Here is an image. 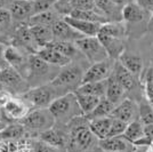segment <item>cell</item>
Segmentation results:
<instances>
[{
	"label": "cell",
	"mask_w": 153,
	"mask_h": 152,
	"mask_svg": "<svg viewBox=\"0 0 153 152\" xmlns=\"http://www.w3.org/2000/svg\"><path fill=\"white\" fill-rule=\"evenodd\" d=\"M88 122L85 115H79L66 125L69 128L66 144L69 152H89L97 148L98 139L90 132Z\"/></svg>",
	"instance_id": "6da1fadb"
},
{
	"label": "cell",
	"mask_w": 153,
	"mask_h": 152,
	"mask_svg": "<svg viewBox=\"0 0 153 152\" xmlns=\"http://www.w3.org/2000/svg\"><path fill=\"white\" fill-rule=\"evenodd\" d=\"M57 69L58 66L48 64L36 54H30L27 57V71L25 80L29 83L30 88L51 83L53 79L57 76Z\"/></svg>",
	"instance_id": "7a4b0ae2"
},
{
	"label": "cell",
	"mask_w": 153,
	"mask_h": 152,
	"mask_svg": "<svg viewBox=\"0 0 153 152\" xmlns=\"http://www.w3.org/2000/svg\"><path fill=\"white\" fill-rule=\"evenodd\" d=\"M48 110L53 114L56 124L65 126L76 117L83 115L78 105L74 93H66L56 97L48 107Z\"/></svg>",
	"instance_id": "3957f363"
},
{
	"label": "cell",
	"mask_w": 153,
	"mask_h": 152,
	"mask_svg": "<svg viewBox=\"0 0 153 152\" xmlns=\"http://www.w3.org/2000/svg\"><path fill=\"white\" fill-rule=\"evenodd\" d=\"M83 71L79 65L68 64L58 71L57 76L53 79L51 85L55 88L58 96L66 93H74L76 88L81 85Z\"/></svg>",
	"instance_id": "277c9868"
},
{
	"label": "cell",
	"mask_w": 153,
	"mask_h": 152,
	"mask_svg": "<svg viewBox=\"0 0 153 152\" xmlns=\"http://www.w3.org/2000/svg\"><path fill=\"white\" fill-rule=\"evenodd\" d=\"M19 122L23 125L27 133H37L38 135L56 125L48 109H33Z\"/></svg>",
	"instance_id": "5b68a950"
},
{
	"label": "cell",
	"mask_w": 153,
	"mask_h": 152,
	"mask_svg": "<svg viewBox=\"0 0 153 152\" xmlns=\"http://www.w3.org/2000/svg\"><path fill=\"white\" fill-rule=\"evenodd\" d=\"M19 97L33 110V109H48L51 102L58 97V95L51 83H47L38 87H32Z\"/></svg>",
	"instance_id": "8992f818"
},
{
	"label": "cell",
	"mask_w": 153,
	"mask_h": 152,
	"mask_svg": "<svg viewBox=\"0 0 153 152\" xmlns=\"http://www.w3.org/2000/svg\"><path fill=\"white\" fill-rule=\"evenodd\" d=\"M0 83L2 89H6L13 96H21L30 89L25 78L10 66H5L0 70Z\"/></svg>",
	"instance_id": "52a82bcc"
},
{
	"label": "cell",
	"mask_w": 153,
	"mask_h": 152,
	"mask_svg": "<svg viewBox=\"0 0 153 152\" xmlns=\"http://www.w3.org/2000/svg\"><path fill=\"white\" fill-rule=\"evenodd\" d=\"M79 53H82L91 64L106 61L108 57L97 37H82L74 41Z\"/></svg>",
	"instance_id": "ba28073f"
},
{
	"label": "cell",
	"mask_w": 153,
	"mask_h": 152,
	"mask_svg": "<svg viewBox=\"0 0 153 152\" xmlns=\"http://www.w3.org/2000/svg\"><path fill=\"white\" fill-rule=\"evenodd\" d=\"M25 51L21 49L14 45H8L4 51V61L8 66L16 70L23 78H25L26 71H27V57L25 55Z\"/></svg>",
	"instance_id": "9c48e42d"
},
{
	"label": "cell",
	"mask_w": 153,
	"mask_h": 152,
	"mask_svg": "<svg viewBox=\"0 0 153 152\" xmlns=\"http://www.w3.org/2000/svg\"><path fill=\"white\" fill-rule=\"evenodd\" d=\"M32 109L19 96V97L13 96V98L1 109V112H2V117H6L7 119H9V120L19 122Z\"/></svg>",
	"instance_id": "30bf717a"
},
{
	"label": "cell",
	"mask_w": 153,
	"mask_h": 152,
	"mask_svg": "<svg viewBox=\"0 0 153 152\" xmlns=\"http://www.w3.org/2000/svg\"><path fill=\"white\" fill-rule=\"evenodd\" d=\"M51 32H53V41H69L74 42L78 39L82 38L79 32H76L73 28H71L63 19H57L51 25Z\"/></svg>",
	"instance_id": "8fae6325"
},
{
	"label": "cell",
	"mask_w": 153,
	"mask_h": 152,
	"mask_svg": "<svg viewBox=\"0 0 153 152\" xmlns=\"http://www.w3.org/2000/svg\"><path fill=\"white\" fill-rule=\"evenodd\" d=\"M110 75H111V66L108 61L94 63L83 72L81 83L103 81L106 80Z\"/></svg>",
	"instance_id": "7c38bea8"
},
{
	"label": "cell",
	"mask_w": 153,
	"mask_h": 152,
	"mask_svg": "<svg viewBox=\"0 0 153 152\" xmlns=\"http://www.w3.org/2000/svg\"><path fill=\"white\" fill-rule=\"evenodd\" d=\"M12 15L13 22L27 23L29 19L33 16V7L32 1L29 0H14L8 8Z\"/></svg>",
	"instance_id": "4fadbf2b"
},
{
	"label": "cell",
	"mask_w": 153,
	"mask_h": 152,
	"mask_svg": "<svg viewBox=\"0 0 153 152\" xmlns=\"http://www.w3.org/2000/svg\"><path fill=\"white\" fill-rule=\"evenodd\" d=\"M137 114V107L134 102L129 98L122 100L120 103H118L114 107L113 111L111 112L110 117L112 119H118L123 122L129 124L130 121L135 120Z\"/></svg>",
	"instance_id": "5bb4252c"
},
{
	"label": "cell",
	"mask_w": 153,
	"mask_h": 152,
	"mask_svg": "<svg viewBox=\"0 0 153 152\" xmlns=\"http://www.w3.org/2000/svg\"><path fill=\"white\" fill-rule=\"evenodd\" d=\"M97 148L105 152H131L135 149V146L123 136L105 137L100 139Z\"/></svg>",
	"instance_id": "9a60e30c"
},
{
	"label": "cell",
	"mask_w": 153,
	"mask_h": 152,
	"mask_svg": "<svg viewBox=\"0 0 153 152\" xmlns=\"http://www.w3.org/2000/svg\"><path fill=\"white\" fill-rule=\"evenodd\" d=\"M97 39L102 44L104 49L108 54V57L111 60H118L125 51V41L123 39L112 38L105 34L97 33Z\"/></svg>",
	"instance_id": "2e32d148"
},
{
	"label": "cell",
	"mask_w": 153,
	"mask_h": 152,
	"mask_svg": "<svg viewBox=\"0 0 153 152\" xmlns=\"http://www.w3.org/2000/svg\"><path fill=\"white\" fill-rule=\"evenodd\" d=\"M38 139L45 142L48 145L62 150L64 148H66V144H68V134H65L61 129L53 127L51 129H47L45 132L39 134Z\"/></svg>",
	"instance_id": "e0dca14e"
},
{
	"label": "cell",
	"mask_w": 153,
	"mask_h": 152,
	"mask_svg": "<svg viewBox=\"0 0 153 152\" xmlns=\"http://www.w3.org/2000/svg\"><path fill=\"white\" fill-rule=\"evenodd\" d=\"M63 19L71 26L73 28L76 32H79L83 37H96L97 33L101 29L102 24L98 23H93V22H86L81 19H72L70 16L63 17Z\"/></svg>",
	"instance_id": "ac0fdd59"
},
{
	"label": "cell",
	"mask_w": 153,
	"mask_h": 152,
	"mask_svg": "<svg viewBox=\"0 0 153 152\" xmlns=\"http://www.w3.org/2000/svg\"><path fill=\"white\" fill-rule=\"evenodd\" d=\"M36 55L40 57L41 60H44L48 64L55 65V66H58V68H63V66H65V65H68V64H70L72 62L70 58L63 56L62 54H59L58 51H56L55 49L51 48V47H48V46L39 48L37 53H36Z\"/></svg>",
	"instance_id": "d6986e66"
},
{
	"label": "cell",
	"mask_w": 153,
	"mask_h": 152,
	"mask_svg": "<svg viewBox=\"0 0 153 152\" xmlns=\"http://www.w3.org/2000/svg\"><path fill=\"white\" fill-rule=\"evenodd\" d=\"M125 90L120 86V83H118V80L115 79L113 73L111 72V75L106 79V90H105V98L108 100L111 103H113L117 105L118 103L122 101V97L125 96Z\"/></svg>",
	"instance_id": "ffe728a7"
},
{
	"label": "cell",
	"mask_w": 153,
	"mask_h": 152,
	"mask_svg": "<svg viewBox=\"0 0 153 152\" xmlns=\"http://www.w3.org/2000/svg\"><path fill=\"white\" fill-rule=\"evenodd\" d=\"M112 73L125 92H129L135 87V83H136L135 76L131 75L127 69H125L119 62H115Z\"/></svg>",
	"instance_id": "44dd1931"
},
{
	"label": "cell",
	"mask_w": 153,
	"mask_h": 152,
	"mask_svg": "<svg viewBox=\"0 0 153 152\" xmlns=\"http://www.w3.org/2000/svg\"><path fill=\"white\" fill-rule=\"evenodd\" d=\"M30 32L36 45L38 48L46 47L48 44H51L53 39V32H51V26L45 25H29Z\"/></svg>",
	"instance_id": "7402d4cb"
},
{
	"label": "cell",
	"mask_w": 153,
	"mask_h": 152,
	"mask_svg": "<svg viewBox=\"0 0 153 152\" xmlns=\"http://www.w3.org/2000/svg\"><path fill=\"white\" fill-rule=\"evenodd\" d=\"M111 124H112L111 117H103V118H96V119L89 120L88 127H89L90 132L94 134V136L100 141L108 136Z\"/></svg>",
	"instance_id": "603a6c76"
},
{
	"label": "cell",
	"mask_w": 153,
	"mask_h": 152,
	"mask_svg": "<svg viewBox=\"0 0 153 152\" xmlns=\"http://www.w3.org/2000/svg\"><path fill=\"white\" fill-rule=\"evenodd\" d=\"M105 90H106V80H103V81H97V83H81L74 93L83 94V95L96 96L98 98H104Z\"/></svg>",
	"instance_id": "cb8c5ba5"
},
{
	"label": "cell",
	"mask_w": 153,
	"mask_h": 152,
	"mask_svg": "<svg viewBox=\"0 0 153 152\" xmlns=\"http://www.w3.org/2000/svg\"><path fill=\"white\" fill-rule=\"evenodd\" d=\"M118 62L121 64L125 69H127L131 75H134L135 77L140 75L142 68H143V62H142L140 56L135 55V54L123 53L121 56L118 58Z\"/></svg>",
	"instance_id": "d4e9b609"
},
{
	"label": "cell",
	"mask_w": 153,
	"mask_h": 152,
	"mask_svg": "<svg viewBox=\"0 0 153 152\" xmlns=\"http://www.w3.org/2000/svg\"><path fill=\"white\" fill-rule=\"evenodd\" d=\"M121 19L126 22H129V23L140 22L144 19V10L136 2L130 1L129 4L122 7Z\"/></svg>",
	"instance_id": "484cf974"
},
{
	"label": "cell",
	"mask_w": 153,
	"mask_h": 152,
	"mask_svg": "<svg viewBox=\"0 0 153 152\" xmlns=\"http://www.w3.org/2000/svg\"><path fill=\"white\" fill-rule=\"evenodd\" d=\"M72 19H81L86 22H93V23H98V24H104L108 22L106 17L97 10H79V9H73L69 15Z\"/></svg>",
	"instance_id": "4316f807"
},
{
	"label": "cell",
	"mask_w": 153,
	"mask_h": 152,
	"mask_svg": "<svg viewBox=\"0 0 153 152\" xmlns=\"http://www.w3.org/2000/svg\"><path fill=\"white\" fill-rule=\"evenodd\" d=\"M61 17L58 16V14L54 10V9H49L47 12L44 13H39L31 16L27 24L29 25H45V26H51L57 19H59Z\"/></svg>",
	"instance_id": "83f0119b"
},
{
	"label": "cell",
	"mask_w": 153,
	"mask_h": 152,
	"mask_svg": "<svg viewBox=\"0 0 153 152\" xmlns=\"http://www.w3.org/2000/svg\"><path fill=\"white\" fill-rule=\"evenodd\" d=\"M122 136L134 145L137 141L142 139L144 136V125L138 119L130 121L126 127V130Z\"/></svg>",
	"instance_id": "f1b7e54d"
},
{
	"label": "cell",
	"mask_w": 153,
	"mask_h": 152,
	"mask_svg": "<svg viewBox=\"0 0 153 152\" xmlns=\"http://www.w3.org/2000/svg\"><path fill=\"white\" fill-rule=\"evenodd\" d=\"M98 33L112 37V38L123 39L126 36V26L121 21L120 22H106L101 25Z\"/></svg>",
	"instance_id": "f546056e"
},
{
	"label": "cell",
	"mask_w": 153,
	"mask_h": 152,
	"mask_svg": "<svg viewBox=\"0 0 153 152\" xmlns=\"http://www.w3.org/2000/svg\"><path fill=\"white\" fill-rule=\"evenodd\" d=\"M27 133L23 125L19 122L6 125V127L0 132V139L4 141H12V139H19Z\"/></svg>",
	"instance_id": "4dcf8cb0"
},
{
	"label": "cell",
	"mask_w": 153,
	"mask_h": 152,
	"mask_svg": "<svg viewBox=\"0 0 153 152\" xmlns=\"http://www.w3.org/2000/svg\"><path fill=\"white\" fill-rule=\"evenodd\" d=\"M114 107L115 105L113 103H111L108 100H106L104 97V98H101V101L98 102V104L96 105V108L89 114H87L85 117L88 120L96 119V118H103V117H110V114L113 111Z\"/></svg>",
	"instance_id": "1f68e13d"
},
{
	"label": "cell",
	"mask_w": 153,
	"mask_h": 152,
	"mask_svg": "<svg viewBox=\"0 0 153 152\" xmlns=\"http://www.w3.org/2000/svg\"><path fill=\"white\" fill-rule=\"evenodd\" d=\"M47 46L53 48V49H55L56 51H58L63 56L70 58L71 61L79 53L74 42H69V41H51V44H48Z\"/></svg>",
	"instance_id": "d6a6232c"
},
{
	"label": "cell",
	"mask_w": 153,
	"mask_h": 152,
	"mask_svg": "<svg viewBox=\"0 0 153 152\" xmlns=\"http://www.w3.org/2000/svg\"><path fill=\"white\" fill-rule=\"evenodd\" d=\"M74 94H76L78 105H79V108H80L83 115L89 114L96 108L98 102L101 101V98H98L96 96L83 95V94H78V93H74Z\"/></svg>",
	"instance_id": "836d02e7"
},
{
	"label": "cell",
	"mask_w": 153,
	"mask_h": 152,
	"mask_svg": "<svg viewBox=\"0 0 153 152\" xmlns=\"http://www.w3.org/2000/svg\"><path fill=\"white\" fill-rule=\"evenodd\" d=\"M13 25V19L8 8H0V33L8 36Z\"/></svg>",
	"instance_id": "e575fe53"
},
{
	"label": "cell",
	"mask_w": 153,
	"mask_h": 152,
	"mask_svg": "<svg viewBox=\"0 0 153 152\" xmlns=\"http://www.w3.org/2000/svg\"><path fill=\"white\" fill-rule=\"evenodd\" d=\"M138 110L140 114V119L138 120L145 126V125H152L153 124V109L152 107L147 103V104H142Z\"/></svg>",
	"instance_id": "d590c367"
},
{
	"label": "cell",
	"mask_w": 153,
	"mask_h": 152,
	"mask_svg": "<svg viewBox=\"0 0 153 152\" xmlns=\"http://www.w3.org/2000/svg\"><path fill=\"white\" fill-rule=\"evenodd\" d=\"M127 125V122H123V121L118 120V119H112V124H111V127H110V130H108L106 137L122 136L125 130H126Z\"/></svg>",
	"instance_id": "8d00e7d4"
},
{
	"label": "cell",
	"mask_w": 153,
	"mask_h": 152,
	"mask_svg": "<svg viewBox=\"0 0 153 152\" xmlns=\"http://www.w3.org/2000/svg\"><path fill=\"white\" fill-rule=\"evenodd\" d=\"M53 9L58 14V16H63V17L69 16L71 12L73 10V8L71 6L70 0H57L54 4Z\"/></svg>",
	"instance_id": "74e56055"
},
{
	"label": "cell",
	"mask_w": 153,
	"mask_h": 152,
	"mask_svg": "<svg viewBox=\"0 0 153 152\" xmlns=\"http://www.w3.org/2000/svg\"><path fill=\"white\" fill-rule=\"evenodd\" d=\"M57 0H36L32 1V7H33V15L39 13H44L53 8L54 4Z\"/></svg>",
	"instance_id": "f35d334b"
},
{
	"label": "cell",
	"mask_w": 153,
	"mask_h": 152,
	"mask_svg": "<svg viewBox=\"0 0 153 152\" xmlns=\"http://www.w3.org/2000/svg\"><path fill=\"white\" fill-rule=\"evenodd\" d=\"M71 6L73 9L79 10H97L95 5V0H70Z\"/></svg>",
	"instance_id": "ab89813d"
},
{
	"label": "cell",
	"mask_w": 153,
	"mask_h": 152,
	"mask_svg": "<svg viewBox=\"0 0 153 152\" xmlns=\"http://www.w3.org/2000/svg\"><path fill=\"white\" fill-rule=\"evenodd\" d=\"M145 95L153 109V69L149 70L145 77Z\"/></svg>",
	"instance_id": "60d3db41"
},
{
	"label": "cell",
	"mask_w": 153,
	"mask_h": 152,
	"mask_svg": "<svg viewBox=\"0 0 153 152\" xmlns=\"http://www.w3.org/2000/svg\"><path fill=\"white\" fill-rule=\"evenodd\" d=\"M31 146H32V151L33 152H62L61 149H57V148L48 145V144H46L45 142L40 141V139L33 141Z\"/></svg>",
	"instance_id": "b9f144b4"
},
{
	"label": "cell",
	"mask_w": 153,
	"mask_h": 152,
	"mask_svg": "<svg viewBox=\"0 0 153 152\" xmlns=\"http://www.w3.org/2000/svg\"><path fill=\"white\" fill-rule=\"evenodd\" d=\"M12 98H13V95L9 92H7L6 89H1L0 90V109L4 108Z\"/></svg>",
	"instance_id": "7bdbcfd3"
},
{
	"label": "cell",
	"mask_w": 153,
	"mask_h": 152,
	"mask_svg": "<svg viewBox=\"0 0 153 152\" xmlns=\"http://www.w3.org/2000/svg\"><path fill=\"white\" fill-rule=\"evenodd\" d=\"M144 10H152L153 12V0H133Z\"/></svg>",
	"instance_id": "ee69618b"
},
{
	"label": "cell",
	"mask_w": 153,
	"mask_h": 152,
	"mask_svg": "<svg viewBox=\"0 0 153 152\" xmlns=\"http://www.w3.org/2000/svg\"><path fill=\"white\" fill-rule=\"evenodd\" d=\"M114 5H117V6H119L120 8H122V7L125 6V5H127V4H129L130 1H133V0H111Z\"/></svg>",
	"instance_id": "f6af8a7d"
},
{
	"label": "cell",
	"mask_w": 153,
	"mask_h": 152,
	"mask_svg": "<svg viewBox=\"0 0 153 152\" xmlns=\"http://www.w3.org/2000/svg\"><path fill=\"white\" fill-rule=\"evenodd\" d=\"M0 44H4L6 45V46L10 45V38L8 36H5V34L0 33Z\"/></svg>",
	"instance_id": "bcb514c9"
},
{
	"label": "cell",
	"mask_w": 153,
	"mask_h": 152,
	"mask_svg": "<svg viewBox=\"0 0 153 152\" xmlns=\"http://www.w3.org/2000/svg\"><path fill=\"white\" fill-rule=\"evenodd\" d=\"M144 152H153V139L149 143V145L144 148Z\"/></svg>",
	"instance_id": "7dc6e473"
},
{
	"label": "cell",
	"mask_w": 153,
	"mask_h": 152,
	"mask_svg": "<svg viewBox=\"0 0 153 152\" xmlns=\"http://www.w3.org/2000/svg\"><path fill=\"white\" fill-rule=\"evenodd\" d=\"M6 125H7V124L5 122V121L0 120V132H1V130H2L5 127H6Z\"/></svg>",
	"instance_id": "c3c4849f"
},
{
	"label": "cell",
	"mask_w": 153,
	"mask_h": 152,
	"mask_svg": "<svg viewBox=\"0 0 153 152\" xmlns=\"http://www.w3.org/2000/svg\"><path fill=\"white\" fill-rule=\"evenodd\" d=\"M5 6V0H0V8H4Z\"/></svg>",
	"instance_id": "681fc988"
},
{
	"label": "cell",
	"mask_w": 153,
	"mask_h": 152,
	"mask_svg": "<svg viewBox=\"0 0 153 152\" xmlns=\"http://www.w3.org/2000/svg\"><path fill=\"white\" fill-rule=\"evenodd\" d=\"M149 24H150V25H153V13H152V16H151L150 21H149Z\"/></svg>",
	"instance_id": "f907efd6"
},
{
	"label": "cell",
	"mask_w": 153,
	"mask_h": 152,
	"mask_svg": "<svg viewBox=\"0 0 153 152\" xmlns=\"http://www.w3.org/2000/svg\"><path fill=\"white\" fill-rule=\"evenodd\" d=\"M94 152H105V151H103V150H101L100 148H96L95 150H94Z\"/></svg>",
	"instance_id": "816d5d0a"
},
{
	"label": "cell",
	"mask_w": 153,
	"mask_h": 152,
	"mask_svg": "<svg viewBox=\"0 0 153 152\" xmlns=\"http://www.w3.org/2000/svg\"><path fill=\"white\" fill-rule=\"evenodd\" d=\"M0 120H2V112H1V109H0Z\"/></svg>",
	"instance_id": "f5cc1de1"
},
{
	"label": "cell",
	"mask_w": 153,
	"mask_h": 152,
	"mask_svg": "<svg viewBox=\"0 0 153 152\" xmlns=\"http://www.w3.org/2000/svg\"><path fill=\"white\" fill-rule=\"evenodd\" d=\"M1 89H2V87H1V83H0V90H1Z\"/></svg>",
	"instance_id": "db71d44e"
},
{
	"label": "cell",
	"mask_w": 153,
	"mask_h": 152,
	"mask_svg": "<svg viewBox=\"0 0 153 152\" xmlns=\"http://www.w3.org/2000/svg\"><path fill=\"white\" fill-rule=\"evenodd\" d=\"M29 1H36V0H29Z\"/></svg>",
	"instance_id": "11a10c76"
},
{
	"label": "cell",
	"mask_w": 153,
	"mask_h": 152,
	"mask_svg": "<svg viewBox=\"0 0 153 152\" xmlns=\"http://www.w3.org/2000/svg\"><path fill=\"white\" fill-rule=\"evenodd\" d=\"M89 152H90V151H89Z\"/></svg>",
	"instance_id": "9f6ffc18"
}]
</instances>
